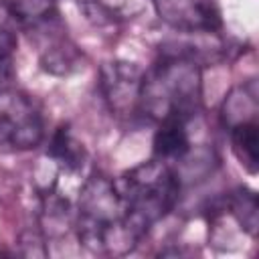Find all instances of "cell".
<instances>
[{"label":"cell","mask_w":259,"mask_h":259,"mask_svg":"<svg viewBox=\"0 0 259 259\" xmlns=\"http://www.w3.org/2000/svg\"><path fill=\"white\" fill-rule=\"evenodd\" d=\"M202 107V67L196 63L160 53V59L144 71L140 117L162 121L166 117L194 119Z\"/></svg>","instance_id":"cell-1"},{"label":"cell","mask_w":259,"mask_h":259,"mask_svg":"<svg viewBox=\"0 0 259 259\" xmlns=\"http://www.w3.org/2000/svg\"><path fill=\"white\" fill-rule=\"evenodd\" d=\"M113 182L123 206L125 225L138 241L176 206L180 196V174L160 158L140 162Z\"/></svg>","instance_id":"cell-2"},{"label":"cell","mask_w":259,"mask_h":259,"mask_svg":"<svg viewBox=\"0 0 259 259\" xmlns=\"http://www.w3.org/2000/svg\"><path fill=\"white\" fill-rule=\"evenodd\" d=\"M75 227L79 241L93 253L125 255L140 243L125 225L115 182L103 174H91L85 180L79 192Z\"/></svg>","instance_id":"cell-3"},{"label":"cell","mask_w":259,"mask_h":259,"mask_svg":"<svg viewBox=\"0 0 259 259\" xmlns=\"http://www.w3.org/2000/svg\"><path fill=\"white\" fill-rule=\"evenodd\" d=\"M45 138V121L34 101L10 87L0 91V152L36 148Z\"/></svg>","instance_id":"cell-4"},{"label":"cell","mask_w":259,"mask_h":259,"mask_svg":"<svg viewBox=\"0 0 259 259\" xmlns=\"http://www.w3.org/2000/svg\"><path fill=\"white\" fill-rule=\"evenodd\" d=\"M144 71L130 61H107L99 69V91L109 111L119 119L140 117Z\"/></svg>","instance_id":"cell-5"},{"label":"cell","mask_w":259,"mask_h":259,"mask_svg":"<svg viewBox=\"0 0 259 259\" xmlns=\"http://www.w3.org/2000/svg\"><path fill=\"white\" fill-rule=\"evenodd\" d=\"M152 6L158 18L180 34L219 32L223 28L217 0H152Z\"/></svg>","instance_id":"cell-6"},{"label":"cell","mask_w":259,"mask_h":259,"mask_svg":"<svg viewBox=\"0 0 259 259\" xmlns=\"http://www.w3.org/2000/svg\"><path fill=\"white\" fill-rule=\"evenodd\" d=\"M188 123L190 121L184 117H166L158 121V130L152 142L154 158H160L168 164L182 162L192 150Z\"/></svg>","instance_id":"cell-7"},{"label":"cell","mask_w":259,"mask_h":259,"mask_svg":"<svg viewBox=\"0 0 259 259\" xmlns=\"http://www.w3.org/2000/svg\"><path fill=\"white\" fill-rule=\"evenodd\" d=\"M257 113H259V91L255 79L233 87L227 93L221 107V119L227 130L245 121H257Z\"/></svg>","instance_id":"cell-8"},{"label":"cell","mask_w":259,"mask_h":259,"mask_svg":"<svg viewBox=\"0 0 259 259\" xmlns=\"http://www.w3.org/2000/svg\"><path fill=\"white\" fill-rule=\"evenodd\" d=\"M49 158L65 172H77L83 168L87 160V152L83 144L71 134L67 125H61L49 144Z\"/></svg>","instance_id":"cell-9"},{"label":"cell","mask_w":259,"mask_h":259,"mask_svg":"<svg viewBox=\"0 0 259 259\" xmlns=\"http://www.w3.org/2000/svg\"><path fill=\"white\" fill-rule=\"evenodd\" d=\"M81 65V53L65 36H53L40 51V67L51 75H69Z\"/></svg>","instance_id":"cell-10"},{"label":"cell","mask_w":259,"mask_h":259,"mask_svg":"<svg viewBox=\"0 0 259 259\" xmlns=\"http://www.w3.org/2000/svg\"><path fill=\"white\" fill-rule=\"evenodd\" d=\"M150 4L152 0H87L85 10L97 22H121L144 14Z\"/></svg>","instance_id":"cell-11"},{"label":"cell","mask_w":259,"mask_h":259,"mask_svg":"<svg viewBox=\"0 0 259 259\" xmlns=\"http://www.w3.org/2000/svg\"><path fill=\"white\" fill-rule=\"evenodd\" d=\"M231 134V146L241 162V166L249 174H257L259 166V125L257 121H245L239 125H233L229 130Z\"/></svg>","instance_id":"cell-12"},{"label":"cell","mask_w":259,"mask_h":259,"mask_svg":"<svg viewBox=\"0 0 259 259\" xmlns=\"http://www.w3.org/2000/svg\"><path fill=\"white\" fill-rule=\"evenodd\" d=\"M229 214L237 221L241 231L255 237L259 225V208H257V194L247 186H237L225 202Z\"/></svg>","instance_id":"cell-13"},{"label":"cell","mask_w":259,"mask_h":259,"mask_svg":"<svg viewBox=\"0 0 259 259\" xmlns=\"http://www.w3.org/2000/svg\"><path fill=\"white\" fill-rule=\"evenodd\" d=\"M16 51V36L12 30L0 26V67L12 65V55Z\"/></svg>","instance_id":"cell-14"},{"label":"cell","mask_w":259,"mask_h":259,"mask_svg":"<svg viewBox=\"0 0 259 259\" xmlns=\"http://www.w3.org/2000/svg\"><path fill=\"white\" fill-rule=\"evenodd\" d=\"M10 83H12V65L0 67V91L10 87Z\"/></svg>","instance_id":"cell-15"}]
</instances>
